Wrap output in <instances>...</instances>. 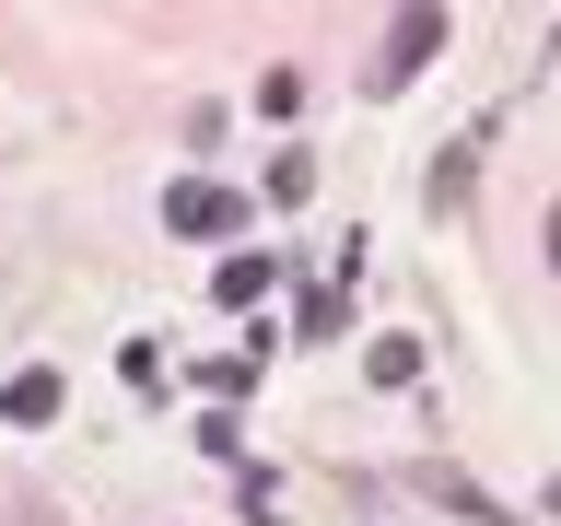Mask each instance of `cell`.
I'll list each match as a JSON object with an SVG mask.
<instances>
[{"label": "cell", "mask_w": 561, "mask_h": 526, "mask_svg": "<svg viewBox=\"0 0 561 526\" xmlns=\"http://www.w3.org/2000/svg\"><path fill=\"white\" fill-rule=\"evenodd\" d=\"M433 47H445V0H398V12H386V35H375V70H363V94H398V82H410Z\"/></svg>", "instance_id": "cell-1"}, {"label": "cell", "mask_w": 561, "mask_h": 526, "mask_svg": "<svg viewBox=\"0 0 561 526\" xmlns=\"http://www.w3.org/2000/svg\"><path fill=\"white\" fill-rule=\"evenodd\" d=\"M164 222H175V235H199V245H222V235H245V187L187 175V187H164Z\"/></svg>", "instance_id": "cell-2"}, {"label": "cell", "mask_w": 561, "mask_h": 526, "mask_svg": "<svg viewBox=\"0 0 561 526\" xmlns=\"http://www.w3.org/2000/svg\"><path fill=\"white\" fill-rule=\"evenodd\" d=\"M421 491H433V503H445V515H468V526H515V515H503V503H491L480 480H468V468H445V456H433V468H421Z\"/></svg>", "instance_id": "cell-3"}, {"label": "cell", "mask_w": 561, "mask_h": 526, "mask_svg": "<svg viewBox=\"0 0 561 526\" xmlns=\"http://www.w3.org/2000/svg\"><path fill=\"white\" fill-rule=\"evenodd\" d=\"M0 421H12V433H47V421H59V375H12L0 386Z\"/></svg>", "instance_id": "cell-4"}, {"label": "cell", "mask_w": 561, "mask_h": 526, "mask_svg": "<svg viewBox=\"0 0 561 526\" xmlns=\"http://www.w3.org/2000/svg\"><path fill=\"white\" fill-rule=\"evenodd\" d=\"M270 258H222V270H210V305H234V316H257V293H270Z\"/></svg>", "instance_id": "cell-5"}, {"label": "cell", "mask_w": 561, "mask_h": 526, "mask_svg": "<svg viewBox=\"0 0 561 526\" xmlns=\"http://www.w3.org/2000/svg\"><path fill=\"white\" fill-rule=\"evenodd\" d=\"M468 175H480V140H445V152H433V187H421V199H433V210H456V199H468Z\"/></svg>", "instance_id": "cell-6"}, {"label": "cell", "mask_w": 561, "mask_h": 526, "mask_svg": "<svg viewBox=\"0 0 561 526\" xmlns=\"http://www.w3.org/2000/svg\"><path fill=\"white\" fill-rule=\"evenodd\" d=\"M363 375H375V386H421V340H398V328H386V340L363 351Z\"/></svg>", "instance_id": "cell-7"}, {"label": "cell", "mask_w": 561, "mask_h": 526, "mask_svg": "<svg viewBox=\"0 0 561 526\" xmlns=\"http://www.w3.org/2000/svg\"><path fill=\"white\" fill-rule=\"evenodd\" d=\"M270 199H280V210L316 199V164H305V152H280V164H270Z\"/></svg>", "instance_id": "cell-8"}, {"label": "cell", "mask_w": 561, "mask_h": 526, "mask_svg": "<svg viewBox=\"0 0 561 526\" xmlns=\"http://www.w3.org/2000/svg\"><path fill=\"white\" fill-rule=\"evenodd\" d=\"M257 117H305V70H270L257 82Z\"/></svg>", "instance_id": "cell-9"}]
</instances>
